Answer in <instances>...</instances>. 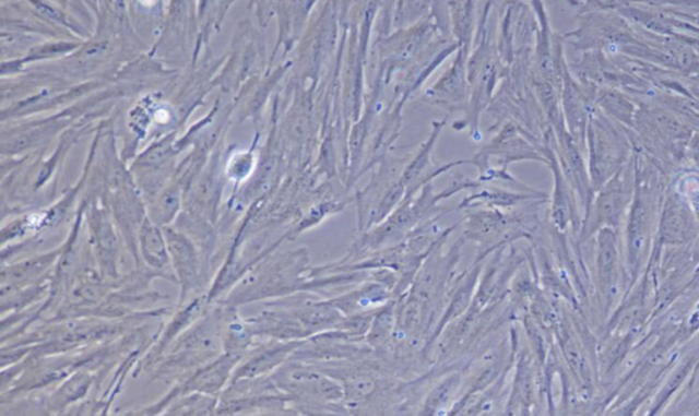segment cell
<instances>
[{
	"label": "cell",
	"instance_id": "cell-25",
	"mask_svg": "<svg viewBox=\"0 0 699 416\" xmlns=\"http://www.w3.org/2000/svg\"><path fill=\"white\" fill-rule=\"evenodd\" d=\"M218 399L208 393L191 392L175 399L167 414H213L217 407Z\"/></svg>",
	"mask_w": 699,
	"mask_h": 416
},
{
	"label": "cell",
	"instance_id": "cell-5",
	"mask_svg": "<svg viewBox=\"0 0 699 416\" xmlns=\"http://www.w3.org/2000/svg\"><path fill=\"white\" fill-rule=\"evenodd\" d=\"M589 177L599 191L626 164V147L603 126L589 124Z\"/></svg>",
	"mask_w": 699,
	"mask_h": 416
},
{
	"label": "cell",
	"instance_id": "cell-15",
	"mask_svg": "<svg viewBox=\"0 0 699 416\" xmlns=\"http://www.w3.org/2000/svg\"><path fill=\"white\" fill-rule=\"evenodd\" d=\"M343 316L366 313L379 310L381 306L395 299L391 288L376 281L359 283L352 292L328 298Z\"/></svg>",
	"mask_w": 699,
	"mask_h": 416
},
{
	"label": "cell",
	"instance_id": "cell-16",
	"mask_svg": "<svg viewBox=\"0 0 699 416\" xmlns=\"http://www.w3.org/2000/svg\"><path fill=\"white\" fill-rule=\"evenodd\" d=\"M535 387H537V377H535V366L532 355L526 349L517 353L516 373L511 381L510 396H508L505 414H528L530 407H533L535 397Z\"/></svg>",
	"mask_w": 699,
	"mask_h": 416
},
{
	"label": "cell",
	"instance_id": "cell-7",
	"mask_svg": "<svg viewBox=\"0 0 699 416\" xmlns=\"http://www.w3.org/2000/svg\"><path fill=\"white\" fill-rule=\"evenodd\" d=\"M490 157H497V167L505 168L518 162L532 161L548 164V158L544 156V153L535 151V147L519 135L517 129L511 126L502 129L490 144L484 146L477 155L470 158V166L477 167L479 171V169L489 166Z\"/></svg>",
	"mask_w": 699,
	"mask_h": 416
},
{
	"label": "cell",
	"instance_id": "cell-10",
	"mask_svg": "<svg viewBox=\"0 0 699 416\" xmlns=\"http://www.w3.org/2000/svg\"><path fill=\"white\" fill-rule=\"evenodd\" d=\"M303 342L304 341L283 342L270 338V341L248 352L249 357L244 360L242 365L235 368L232 381L229 382L244 379H257V377L275 373L279 368H282V366L293 357V354L297 352Z\"/></svg>",
	"mask_w": 699,
	"mask_h": 416
},
{
	"label": "cell",
	"instance_id": "cell-22",
	"mask_svg": "<svg viewBox=\"0 0 699 416\" xmlns=\"http://www.w3.org/2000/svg\"><path fill=\"white\" fill-rule=\"evenodd\" d=\"M139 250L142 261L151 270H163L171 264L164 229L147 216L140 228Z\"/></svg>",
	"mask_w": 699,
	"mask_h": 416
},
{
	"label": "cell",
	"instance_id": "cell-19",
	"mask_svg": "<svg viewBox=\"0 0 699 416\" xmlns=\"http://www.w3.org/2000/svg\"><path fill=\"white\" fill-rule=\"evenodd\" d=\"M62 250L52 251V253L36 257L29 261L20 262V264L3 266L2 272V297L10 293L19 292L22 287L35 286L38 278L47 273L49 268L62 254Z\"/></svg>",
	"mask_w": 699,
	"mask_h": 416
},
{
	"label": "cell",
	"instance_id": "cell-4",
	"mask_svg": "<svg viewBox=\"0 0 699 416\" xmlns=\"http://www.w3.org/2000/svg\"><path fill=\"white\" fill-rule=\"evenodd\" d=\"M655 213V194L648 182L637 177L636 193L628 210L627 217V260L631 273L637 272L641 264L644 250L652 231Z\"/></svg>",
	"mask_w": 699,
	"mask_h": 416
},
{
	"label": "cell",
	"instance_id": "cell-26",
	"mask_svg": "<svg viewBox=\"0 0 699 416\" xmlns=\"http://www.w3.org/2000/svg\"><path fill=\"white\" fill-rule=\"evenodd\" d=\"M256 167L257 155L253 146L248 151L232 153V156L228 157L224 174H226L228 180H233L235 185H239L253 175Z\"/></svg>",
	"mask_w": 699,
	"mask_h": 416
},
{
	"label": "cell",
	"instance_id": "cell-23",
	"mask_svg": "<svg viewBox=\"0 0 699 416\" xmlns=\"http://www.w3.org/2000/svg\"><path fill=\"white\" fill-rule=\"evenodd\" d=\"M396 326L398 304L396 299H392L376 311L369 331L365 336L366 346L374 349V352L375 349L387 347L392 342L393 335H395Z\"/></svg>",
	"mask_w": 699,
	"mask_h": 416
},
{
	"label": "cell",
	"instance_id": "cell-3",
	"mask_svg": "<svg viewBox=\"0 0 699 416\" xmlns=\"http://www.w3.org/2000/svg\"><path fill=\"white\" fill-rule=\"evenodd\" d=\"M637 177L630 164H625L603 188L597 191L581 229V240L587 242L600 229H617L630 210L636 193Z\"/></svg>",
	"mask_w": 699,
	"mask_h": 416
},
{
	"label": "cell",
	"instance_id": "cell-12",
	"mask_svg": "<svg viewBox=\"0 0 699 416\" xmlns=\"http://www.w3.org/2000/svg\"><path fill=\"white\" fill-rule=\"evenodd\" d=\"M90 229L93 250L104 276L118 277V237L115 233L111 212L93 204L90 207Z\"/></svg>",
	"mask_w": 699,
	"mask_h": 416
},
{
	"label": "cell",
	"instance_id": "cell-27",
	"mask_svg": "<svg viewBox=\"0 0 699 416\" xmlns=\"http://www.w3.org/2000/svg\"><path fill=\"white\" fill-rule=\"evenodd\" d=\"M91 384L92 376L90 373H79L71 377L68 382H64V384L59 388L57 393H54L51 406L49 407H66V404L79 401V399L84 396L85 392L90 390Z\"/></svg>",
	"mask_w": 699,
	"mask_h": 416
},
{
	"label": "cell",
	"instance_id": "cell-9",
	"mask_svg": "<svg viewBox=\"0 0 699 416\" xmlns=\"http://www.w3.org/2000/svg\"><path fill=\"white\" fill-rule=\"evenodd\" d=\"M483 271L484 262L483 264L470 266L462 276L458 277L455 286L452 287L450 297H448L446 310L442 311L440 320L437 321L434 332L430 333L428 342L425 344L424 355L430 353V348H434L441 333L445 332L448 326L467 313L470 306L473 304L475 292H477L481 273H483Z\"/></svg>",
	"mask_w": 699,
	"mask_h": 416
},
{
	"label": "cell",
	"instance_id": "cell-11",
	"mask_svg": "<svg viewBox=\"0 0 699 416\" xmlns=\"http://www.w3.org/2000/svg\"><path fill=\"white\" fill-rule=\"evenodd\" d=\"M242 359L244 357H240V355L224 353L222 357L213 359V362L197 371L183 384L175 388L171 396H168L166 402L157 404L156 407L171 403L174 397L177 399L191 392L208 393V395L216 396V393L221 392L227 385V382L232 381L234 370L237 368L239 360Z\"/></svg>",
	"mask_w": 699,
	"mask_h": 416
},
{
	"label": "cell",
	"instance_id": "cell-14",
	"mask_svg": "<svg viewBox=\"0 0 699 416\" xmlns=\"http://www.w3.org/2000/svg\"><path fill=\"white\" fill-rule=\"evenodd\" d=\"M545 201L546 194L541 193V191H538V193H528V191H521V193H519V191L497 188V186L494 185H483L458 205V211H470L474 210V207L510 211L516 210L518 206L529 204V202L534 204V202Z\"/></svg>",
	"mask_w": 699,
	"mask_h": 416
},
{
	"label": "cell",
	"instance_id": "cell-8",
	"mask_svg": "<svg viewBox=\"0 0 699 416\" xmlns=\"http://www.w3.org/2000/svg\"><path fill=\"white\" fill-rule=\"evenodd\" d=\"M166 235L169 259L180 286V302L196 292L201 281L200 253L196 242L179 228L163 227Z\"/></svg>",
	"mask_w": 699,
	"mask_h": 416
},
{
	"label": "cell",
	"instance_id": "cell-1",
	"mask_svg": "<svg viewBox=\"0 0 699 416\" xmlns=\"http://www.w3.org/2000/svg\"><path fill=\"white\" fill-rule=\"evenodd\" d=\"M308 250L298 249L276 257L275 260L256 268L233 294L227 304L232 306L264 298H282L304 292L309 278Z\"/></svg>",
	"mask_w": 699,
	"mask_h": 416
},
{
	"label": "cell",
	"instance_id": "cell-21",
	"mask_svg": "<svg viewBox=\"0 0 699 416\" xmlns=\"http://www.w3.org/2000/svg\"><path fill=\"white\" fill-rule=\"evenodd\" d=\"M185 183L177 175L146 202L147 217L161 227H168L177 217L185 194Z\"/></svg>",
	"mask_w": 699,
	"mask_h": 416
},
{
	"label": "cell",
	"instance_id": "cell-24",
	"mask_svg": "<svg viewBox=\"0 0 699 416\" xmlns=\"http://www.w3.org/2000/svg\"><path fill=\"white\" fill-rule=\"evenodd\" d=\"M353 200L350 199H331L320 202V204L310 207L309 212L303 217L298 226L292 231L293 235H299L308 231L310 228L319 226L322 222H325L328 217L335 216L337 213L346 210V206Z\"/></svg>",
	"mask_w": 699,
	"mask_h": 416
},
{
	"label": "cell",
	"instance_id": "cell-13",
	"mask_svg": "<svg viewBox=\"0 0 699 416\" xmlns=\"http://www.w3.org/2000/svg\"><path fill=\"white\" fill-rule=\"evenodd\" d=\"M548 158V166L554 174V193L550 197V222L554 224L556 231L566 233L568 227H576L579 224L578 210L576 199L570 183L567 182L565 174H562L559 158L556 151L550 146H546L541 151Z\"/></svg>",
	"mask_w": 699,
	"mask_h": 416
},
{
	"label": "cell",
	"instance_id": "cell-6",
	"mask_svg": "<svg viewBox=\"0 0 699 416\" xmlns=\"http://www.w3.org/2000/svg\"><path fill=\"white\" fill-rule=\"evenodd\" d=\"M445 126L446 120H440V122L434 123V129H431L429 139L425 141V144L419 147V151L415 153L412 161H408L406 167H404L401 179L407 188L406 197L417 194L424 186L435 182L437 178L448 171H451L452 168L464 166V164H469L470 166V158H462V161L447 164L434 163V157H431V155H434L436 142L439 140Z\"/></svg>",
	"mask_w": 699,
	"mask_h": 416
},
{
	"label": "cell",
	"instance_id": "cell-2",
	"mask_svg": "<svg viewBox=\"0 0 699 416\" xmlns=\"http://www.w3.org/2000/svg\"><path fill=\"white\" fill-rule=\"evenodd\" d=\"M462 238L464 242L477 245L478 254L473 265H478L502 246L511 245L519 239H530L532 234L528 233L526 223L522 216L512 215L506 211L489 210V207H475L466 211Z\"/></svg>",
	"mask_w": 699,
	"mask_h": 416
},
{
	"label": "cell",
	"instance_id": "cell-20",
	"mask_svg": "<svg viewBox=\"0 0 699 416\" xmlns=\"http://www.w3.org/2000/svg\"><path fill=\"white\" fill-rule=\"evenodd\" d=\"M463 385V371H450L425 396L419 414H450L453 404L461 397Z\"/></svg>",
	"mask_w": 699,
	"mask_h": 416
},
{
	"label": "cell",
	"instance_id": "cell-18",
	"mask_svg": "<svg viewBox=\"0 0 699 416\" xmlns=\"http://www.w3.org/2000/svg\"><path fill=\"white\" fill-rule=\"evenodd\" d=\"M597 277L601 293L609 300L619 282V249L616 229L603 228L597 233Z\"/></svg>",
	"mask_w": 699,
	"mask_h": 416
},
{
	"label": "cell",
	"instance_id": "cell-17",
	"mask_svg": "<svg viewBox=\"0 0 699 416\" xmlns=\"http://www.w3.org/2000/svg\"><path fill=\"white\" fill-rule=\"evenodd\" d=\"M696 218L690 207L677 194L668 195L660 221L661 238L665 243L682 245L696 237Z\"/></svg>",
	"mask_w": 699,
	"mask_h": 416
}]
</instances>
